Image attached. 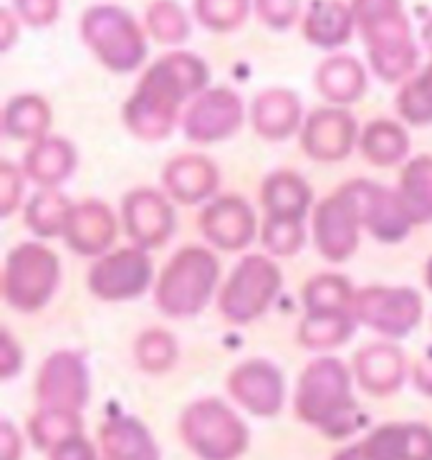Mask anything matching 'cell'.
Segmentation results:
<instances>
[{"label":"cell","instance_id":"obj_1","mask_svg":"<svg viewBox=\"0 0 432 460\" xmlns=\"http://www.w3.org/2000/svg\"><path fill=\"white\" fill-rule=\"evenodd\" d=\"M207 66L198 56L172 51L147 68L137 92L124 104V124L139 139H164L172 132L180 104L203 92Z\"/></svg>","mask_w":432,"mask_h":460},{"label":"cell","instance_id":"obj_2","mask_svg":"<svg viewBox=\"0 0 432 460\" xmlns=\"http://www.w3.org/2000/svg\"><path fill=\"white\" fill-rule=\"evenodd\" d=\"M294 410L301 422L331 440H344L366 425V415L351 393V375L337 357L313 359L298 377Z\"/></svg>","mask_w":432,"mask_h":460},{"label":"cell","instance_id":"obj_3","mask_svg":"<svg viewBox=\"0 0 432 460\" xmlns=\"http://www.w3.org/2000/svg\"><path fill=\"white\" fill-rule=\"evenodd\" d=\"M351 13L379 79L400 82L415 68L418 51L400 0H354Z\"/></svg>","mask_w":432,"mask_h":460},{"label":"cell","instance_id":"obj_4","mask_svg":"<svg viewBox=\"0 0 432 460\" xmlns=\"http://www.w3.org/2000/svg\"><path fill=\"white\" fill-rule=\"evenodd\" d=\"M177 430L200 460H238L251 443L248 425L217 397H203L185 407Z\"/></svg>","mask_w":432,"mask_h":460},{"label":"cell","instance_id":"obj_5","mask_svg":"<svg viewBox=\"0 0 432 460\" xmlns=\"http://www.w3.org/2000/svg\"><path fill=\"white\" fill-rule=\"evenodd\" d=\"M217 279H220V266L207 248L200 245L182 248L167 263L154 291L160 312L175 319L195 316L213 296Z\"/></svg>","mask_w":432,"mask_h":460},{"label":"cell","instance_id":"obj_6","mask_svg":"<svg viewBox=\"0 0 432 460\" xmlns=\"http://www.w3.org/2000/svg\"><path fill=\"white\" fill-rule=\"evenodd\" d=\"M61 271L54 251L39 243H21L5 258L3 296L15 312L33 314L54 296Z\"/></svg>","mask_w":432,"mask_h":460},{"label":"cell","instance_id":"obj_7","mask_svg":"<svg viewBox=\"0 0 432 460\" xmlns=\"http://www.w3.org/2000/svg\"><path fill=\"white\" fill-rule=\"evenodd\" d=\"M82 36L96 58L117 74L135 71L147 56V43L139 26L111 5H96L84 13Z\"/></svg>","mask_w":432,"mask_h":460},{"label":"cell","instance_id":"obj_8","mask_svg":"<svg viewBox=\"0 0 432 460\" xmlns=\"http://www.w3.org/2000/svg\"><path fill=\"white\" fill-rule=\"evenodd\" d=\"M281 288V271L266 256H245L220 291V314L230 324H251L266 314Z\"/></svg>","mask_w":432,"mask_h":460},{"label":"cell","instance_id":"obj_9","mask_svg":"<svg viewBox=\"0 0 432 460\" xmlns=\"http://www.w3.org/2000/svg\"><path fill=\"white\" fill-rule=\"evenodd\" d=\"M351 314L357 322L392 339L407 337L422 319V298L412 288L369 286L354 294Z\"/></svg>","mask_w":432,"mask_h":460},{"label":"cell","instance_id":"obj_10","mask_svg":"<svg viewBox=\"0 0 432 460\" xmlns=\"http://www.w3.org/2000/svg\"><path fill=\"white\" fill-rule=\"evenodd\" d=\"M362 226L365 223H362L357 195L351 192L349 185H344L331 198H326L313 213V238L319 253L331 263L347 261L359 245Z\"/></svg>","mask_w":432,"mask_h":460},{"label":"cell","instance_id":"obj_11","mask_svg":"<svg viewBox=\"0 0 432 460\" xmlns=\"http://www.w3.org/2000/svg\"><path fill=\"white\" fill-rule=\"evenodd\" d=\"M152 261L145 248H119L96 261L89 271V288L101 301H127L147 291Z\"/></svg>","mask_w":432,"mask_h":460},{"label":"cell","instance_id":"obj_12","mask_svg":"<svg viewBox=\"0 0 432 460\" xmlns=\"http://www.w3.org/2000/svg\"><path fill=\"white\" fill-rule=\"evenodd\" d=\"M228 393L256 418H276L284 410V372L266 359H248L228 375Z\"/></svg>","mask_w":432,"mask_h":460},{"label":"cell","instance_id":"obj_13","mask_svg":"<svg viewBox=\"0 0 432 460\" xmlns=\"http://www.w3.org/2000/svg\"><path fill=\"white\" fill-rule=\"evenodd\" d=\"M39 407L82 412L89 402V372L76 352H56L43 362L36 377Z\"/></svg>","mask_w":432,"mask_h":460},{"label":"cell","instance_id":"obj_14","mask_svg":"<svg viewBox=\"0 0 432 460\" xmlns=\"http://www.w3.org/2000/svg\"><path fill=\"white\" fill-rule=\"evenodd\" d=\"M349 188L357 195L362 223L375 238H379L382 243H397V241L410 235L415 223L407 213L400 192L384 190L382 185L369 182V180H354V182H349Z\"/></svg>","mask_w":432,"mask_h":460},{"label":"cell","instance_id":"obj_15","mask_svg":"<svg viewBox=\"0 0 432 460\" xmlns=\"http://www.w3.org/2000/svg\"><path fill=\"white\" fill-rule=\"evenodd\" d=\"M243 124V102L230 89H207L198 96L182 117L185 135L192 142H217Z\"/></svg>","mask_w":432,"mask_h":460},{"label":"cell","instance_id":"obj_16","mask_svg":"<svg viewBox=\"0 0 432 460\" xmlns=\"http://www.w3.org/2000/svg\"><path fill=\"white\" fill-rule=\"evenodd\" d=\"M122 220L127 235L137 248H160L175 230V210L163 192L149 188L132 190L122 203Z\"/></svg>","mask_w":432,"mask_h":460},{"label":"cell","instance_id":"obj_17","mask_svg":"<svg viewBox=\"0 0 432 460\" xmlns=\"http://www.w3.org/2000/svg\"><path fill=\"white\" fill-rule=\"evenodd\" d=\"M357 139V122L347 109L326 107L311 111L304 122L301 147L319 163H339L351 152Z\"/></svg>","mask_w":432,"mask_h":460},{"label":"cell","instance_id":"obj_18","mask_svg":"<svg viewBox=\"0 0 432 460\" xmlns=\"http://www.w3.org/2000/svg\"><path fill=\"white\" fill-rule=\"evenodd\" d=\"M198 226L205 238L223 251H241L256 235V216L251 205L235 195L207 205L198 217Z\"/></svg>","mask_w":432,"mask_h":460},{"label":"cell","instance_id":"obj_19","mask_svg":"<svg viewBox=\"0 0 432 460\" xmlns=\"http://www.w3.org/2000/svg\"><path fill=\"white\" fill-rule=\"evenodd\" d=\"M375 460H432V428L425 422H387L362 440Z\"/></svg>","mask_w":432,"mask_h":460},{"label":"cell","instance_id":"obj_20","mask_svg":"<svg viewBox=\"0 0 432 460\" xmlns=\"http://www.w3.org/2000/svg\"><path fill=\"white\" fill-rule=\"evenodd\" d=\"M354 377L372 397H390L405 385V354L394 344H369L354 354Z\"/></svg>","mask_w":432,"mask_h":460},{"label":"cell","instance_id":"obj_21","mask_svg":"<svg viewBox=\"0 0 432 460\" xmlns=\"http://www.w3.org/2000/svg\"><path fill=\"white\" fill-rule=\"evenodd\" d=\"M96 440L101 460H163L147 425L129 415H117L99 425Z\"/></svg>","mask_w":432,"mask_h":460},{"label":"cell","instance_id":"obj_22","mask_svg":"<svg viewBox=\"0 0 432 460\" xmlns=\"http://www.w3.org/2000/svg\"><path fill=\"white\" fill-rule=\"evenodd\" d=\"M68 248L82 256H101L117 238V220L104 203L74 205L64 230Z\"/></svg>","mask_w":432,"mask_h":460},{"label":"cell","instance_id":"obj_23","mask_svg":"<svg viewBox=\"0 0 432 460\" xmlns=\"http://www.w3.org/2000/svg\"><path fill=\"white\" fill-rule=\"evenodd\" d=\"M163 182L177 203L195 205L216 192L217 170L203 155H182L167 164Z\"/></svg>","mask_w":432,"mask_h":460},{"label":"cell","instance_id":"obj_24","mask_svg":"<svg viewBox=\"0 0 432 460\" xmlns=\"http://www.w3.org/2000/svg\"><path fill=\"white\" fill-rule=\"evenodd\" d=\"M76 152L61 137H41L26 155V175L41 188H58L74 170Z\"/></svg>","mask_w":432,"mask_h":460},{"label":"cell","instance_id":"obj_25","mask_svg":"<svg viewBox=\"0 0 432 460\" xmlns=\"http://www.w3.org/2000/svg\"><path fill=\"white\" fill-rule=\"evenodd\" d=\"M301 124V104L296 94L286 89H270L253 104V127L266 139H286Z\"/></svg>","mask_w":432,"mask_h":460},{"label":"cell","instance_id":"obj_26","mask_svg":"<svg viewBox=\"0 0 432 460\" xmlns=\"http://www.w3.org/2000/svg\"><path fill=\"white\" fill-rule=\"evenodd\" d=\"M260 203L270 217L304 220L311 205V188L296 172H273L260 188Z\"/></svg>","mask_w":432,"mask_h":460},{"label":"cell","instance_id":"obj_27","mask_svg":"<svg viewBox=\"0 0 432 460\" xmlns=\"http://www.w3.org/2000/svg\"><path fill=\"white\" fill-rule=\"evenodd\" d=\"M354 13L339 0H313L309 13L304 18V36L313 46L337 49L349 41Z\"/></svg>","mask_w":432,"mask_h":460},{"label":"cell","instance_id":"obj_28","mask_svg":"<svg viewBox=\"0 0 432 460\" xmlns=\"http://www.w3.org/2000/svg\"><path fill=\"white\" fill-rule=\"evenodd\" d=\"M316 86L319 92L331 102V104H351L359 96L365 94L366 76L365 68L359 66L357 58L349 56H334L322 64L319 74H316Z\"/></svg>","mask_w":432,"mask_h":460},{"label":"cell","instance_id":"obj_29","mask_svg":"<svg viewBox=\"0 0 432 460\" xmlns=\"http://www.w3.org/2000/svg\"><path fill=\"white\" fill-rule=\"evenodd\" d=\"M351 312H306L298 326V341L306 349H334L354 334Z\"/></svg>","mask_w":432,"mask_h":460},{"label":"cell","instance_id":"obj_30","mask_svg":"<svg viewBox=\"0 0 432 460\" xmlns=\"http://www.w3.org/2000/svg\"><path fill=\"white\" fill-rule=\"evenodd\" d=\"M400 198L405 203L412 223H430L432 220V157L422 155L405 164L400 172Z\"/></svg>","mask_w":432,"mask_h":460},{"label":"cell","instance_id":"obj_31","mask_svg":"<svg viewBox=\"0 0 432 460\" xmlns=\"http://www.w3.org/2000/svg\"><path fill=\"white\" fill-rule=\"evenodd\" d=\"M51 124V109L41 96L23 94L8 102L5 114H3V127L5 135L13 139H33L39 142Z\"/></svg>","mask_w":432,"mask_h":460},{"label":"cell","instance_id":"obj_32","mask_svg":"<svg viewBox=\"0 0 432 460\" xmlns=\"http://www.w3.org/2000/svg\"><path fill=\"white\" fill-rule=\"evenodd\" d=\"M359 149L372 164L387 167L405 157L410 149V137L400 124L377 119L365 127V132L359 137Z\"/></svg>","mask_w":432,"mask_h":460},{"label":"cell","instance_id":"obj_33","mask_svg":"<svg viewBox=\"0 0 432 460\" xmlns=\"http://www.w3.org/2000/svg\"><path fill=\"white\" fill-rule=\"evenodd\" d=\"M84 420L82 412H71V410H56V407H39L31 420H28V435L31 443L39 450H51L61 440H66L71 435L82 433Z\"/></svg>","mask_w":432,"mask_h":460},{"label":"cell","instance_id":"obj_34","mask_svg":"<svg viewBox=\"0 0 432 460\" xmlns=\"http://www.w3.org/2000/svg\"><path fill=\"white\" fill-rule=\"evenodd\" d=\"M74 205L56 188H43L31 198L26 208V226L41 238H56L66 230L68 213Z\"/></svg>","mask_w":432,"mask_h":460},{"label":"cell","instance_id":"obj_35","mask_svg":"<svg viewBox=\"0 0 432 460\" xmlns=\"http://www.w3.org/2000/svg\"><path fill=\"white\" fill-rule=\"evenodd\" d=\"M354 291L351 284L339 273L313 276L304 286V306L306 312H351Z\"/></svg>","mask_w":432,"mask_h":460},{"label":"cell","instance_id":"obj_36","mask_svg":"<svg viewBox=\"0 0 432 460\" xmlns=\"http://www.w3.org/2000/svg\"><path fill=\"white\" fill-rule=\"evenodd\" d=\"M137 365L142 367V372L149 375H163L167 369H172L177 362V341L172 334H167L163 329H149L135 344Z\"/></svg>","mask_w":432,"mask_h":460},{"label":"cell","instance_id":"obj_37","mask_svg":"<svg viewBox=\"0 0 432 460\" xmlns=\"http://www.w3.org/2000/svg\"><path fill=\"white\" fill-rule=\"evenodd\" d=\"M397 111L407 124H432V64L397 94Z\"/></svg>","mask_w":432,"mask_h":460},{"label":"cell","instance_id":"obj_38","mask_svg":"<svg viewBox=\"0 0 432 460\" xmlns=\"http://www.w3.org/2000/svg\"><path fill=\"white\" fill-rule=\"evenodd\" d=\"M147 26L154 33V39L163 43H180L188 39L190 26L185 13L177 8L172 0H157L152 3L147 13Z\"/></svg>","mask_w":432,"mask_h":460},{"label":"cell","instance_id":"obj_39","mask_svg":"<svg viewBox=\"0 0 432 460\" xmlns=\"http://www.w3.org/2000/svg\"><path fill=\"white\" fill-rule=\"evenodd\" d=\"M304 220H288V217H266L260 241L276 256H294L298 248L304 245L306 235L301 228Z\"/></svg>","mask_w":432,"mask_h":460},{"label":"cell","instance_id":"obj_40","mask_svg":"<svg viewBox=\"0 0 432 460\" xmlns=\"http://www.w3.org/2000/svg\"><path fill=\"white\" fill-rule=\"evenodd\" d=\"M198 18L210 31H233L245 21L248 0H195Z\"/></svg>","mask_w":432,"mask_h":460},{"label":"cell","instance_id":"obj_41","mask_svg":"<svg viewBox=\"0 0 432 460\" xmlns=\"http://www.w3.org/2000/svg\"><path fill=\"white\" fill-rule=\"evenodd\" d=\"M21 192H23V177L11 163L0 164V213L11 216L18 203H21Z\"/></svg>","mask_w":432,"mask_h":460},{"label":"cell","instance_id":"obj_42","mask_svg":"<svg viewBox=\"0 0 432 460\" xmlns=\"http://www.w3.org/2000/svg\"><path fill=\"white\" fill-rule=\"evenodd\" d=\"M48 460H101V456H99V447L92 440H86L84 433H76L51 447Z\"/></svg>","mask_w":432,"mask_h":460},{"label":"cell","instance_id":"obj_43","mask_svg":"<svg viewBox=\"0 0 432 460\" xmlns=\"http://www.w3.org/2000/svg\"><path fill=\"white\" fill-rule=\"evenodd\" d=\"M298 13V0H258V15L270 28H288Z\"/></svg>","mask_w":432,"mask_h":460},{"label":"cell","instance_id":"obj_44","mask_svg":"<svg viewBox=\"0 0 432 460\" xmlns=\"http://www.w3.org/2000/svg\"><path fill=\"white\" fill-rule=\"evenodd\" d=\"M15 8L31 26H48L58 15V0H15Z\"/></svg>","mask_w":432,"mask_h":460},{"label":"cell","instance_id":"obj_45","mask_svg":"<svg viewBox=\"0 0 432 460\" xmlns=\"http://www.w3.org/2000/svg\"><path fill=\"white\" fill-rule=\"evenodd\" d=\"M23 367V352L15 344V339L11 337L8 329H3V344H0V377L11 379L21 372Z\"/></svg>","mask_w":432,"mask_h":460},{"label":"cell","instance_id":"obj_46","mask_svg":"<svg viewBox=\"0 0 432 460\" xmlns=\"http://www.w3.org/2000/svg\"><path fill=\"white\" fill-rule=\"evenodd\" d=\"M0 460H23V438L11 420L0 422Z\"/></svg>","mask_w":432,"mask_h":460},{"label":"cell","instance_id":"obj_47","mask_svg":"<svg viewBox=\"0 0 432 460\" xmlns=\"http://www.w3.org/2000/svg\"><path fill=\"white\" fill-rule=\"evenodd\" d=\"M412 379H415V387L418 393H422L425 397H432V347H428L422 357L415 365V372H412Z\"/></svg>","mask_w":432,"mask_h":460},{"label":"cell","instance_id":"obj_48","mask_svg":"<svg viewBox=\"0 0 432 460\" xmlns=\"http://www.w3.org/2000/svg\"><path fill=\"white\" fill-rule=\"evenodd\" d=\"M331 460H375L369 453L365 450V446L362 443H354V446L344 447V450H339L337 456Z\"/></svg>","mask_w":432,"mask_h":460},{"label":"cell","instance_id":"obj_49","mask_svg":"<svg viewBox=\"0 0 432 460\" xmlns=\"http://www.w3.org/2000/svg\"><path fill=\"white\" fill-rule=\"evenodd\" d=\"M0 21H3V51H5V49H11V41H13V18L8 11H3Z\"/></svg>","mask_w":432,"mask_h":460},{"label":"cell","instance_id":"obj_50","mask_svg":"<svg viewBox=\"0 0 432 460\" xmlns=\"http://www.w3.org/2000/svg\"><path fill=\"white\" fill-rule=\"evenodd\" d=\"M422 39H425V43H428V49L432 51V18L428 21V26H425V31H422Z\"/></svg>","mask_w":432,"mask_h":460},{"label":"cell","instance_id":"obj_51","mask_svg":"<svg viewBox=\"0 0 432 460\" xmlns=\"http://www.w3.org/2000/svg\"><path fill=\"white\" fill-rule=\"evenodd\" d=\"M425 284H428V288L432 291V258L428 261V266H425Z\"/></svg>","mask_w":432,"mask_h":460}]
</instances>
